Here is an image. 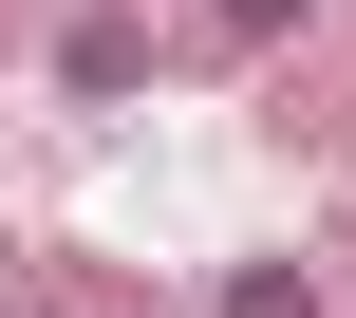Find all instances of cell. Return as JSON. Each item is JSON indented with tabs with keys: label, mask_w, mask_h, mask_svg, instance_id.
<instances>
[{
	"label": "cell",
	"mask_w": 356,
	"mask_h": 318,
	"mask_svg": "<svg viewBox=\"0 0 356 318\" xmlns=\"http://www.w3.org/2000/svg\"><path fill=\"white\" fill-rule=\"evenodd\" d=\"M207 19H225V37H300L319 0H207Z\"/></svg>",
	"instance_id": "3957f363"
},
{
	"label": "cell",
	"mask_w": 356,
	"mask_h": 318,
	"mask_svg": "<svg viewBox=\"0 0 356 318\" xmlns=\"http://www.w3.org/2000/svg\"><path fill=\"white\" fill-rule=\"evenodd\" d=\"M225 318H319V281H300V262H244V281H225Z\"/></svg>",
	"instance_id": "7a4b0ae2"
},
{
	"label": "cell",
	"mask_w": 356,
	"mask_h": 318,
	"mask_svg": "<svg viewBox=\"0 0 356 318\" xmlns=\"http://www.w3.org/2000/svg\"><path fill=\"white\" fill-rule=\"evenodd\" d=\"M131 75H150V19L75 0V19H56V94H131Z\"/></svg>",
	"instance_id": "6da1fadb"
}]
</instances>
